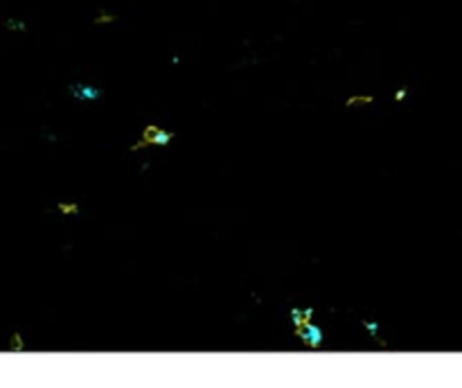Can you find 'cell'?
Segmentation results:
<instances>
[{"mask_svg":"<svg viewBox=\"0 0 462 388\" xmlns=\"http://www.w3.org/2000/svg\"><path fill=\"white\" fill-rule=\"evenodd\" d=\"M171 140H174V133H171V131H165V129H160V127H147V129L142 131L140 140L135 142L131 149L138 151V149H145V147H149V145H167V142H171Z\"/></svg>","mask_w":462,"mask_h":388,"instance_id":"6da1fadb","label":"cell"},{"mask_svg":"<svg viewBox=\"0 0 462 388\" xmlns=\"http://www.w3.org/2000/svg\"><path fill=\"white\" fill-rule=\"evenodd\" d=\"M72 93H75L79 100H97V97H100V90H97V88H90V86H84V84H79V86H72Z\"/></svg>","mask_w":462,"mask_h":388,"instance_id":"7a4b0ae2","label":"cell"},{"mask_svg":"<svg viewBox=\"0 0 462 388\" xmlns=\"http://www.w3.org/2000/svg\"><path fill=\"white\" fill-rule=\"evenodd\" d=\"M375 102V97L372 95H352V97H347L345 100V108H352V106H365V104H372Z\"/></svg>","mask_w":462,"mask_h":388,"instance_id":"3957f363","label":"cell"},{"mask_svg":"<svg viewBox=\"0 0 462 388\" xmlns=\"http://www.w3.org/2000/svg\"><path fill=\"white\" fill-rule=\"evenodd\" d=\"M57 208H59V212H61V215H79V203H75V201H70V203L59 201Z\"/></svg>","mask_w":462,"mask_h":388,"instance_id":"277c9868","label":"cell"},{"mask_svg":"<svg viewBox=\"0 0 462 388\" xmlns=\"http://www.w3.org/2000/svg\"><path fill=\"white\" fill-rule=\"evenodd\" d=\"M115 21V16H111V14H100V16L95 18V23L102 25V23H113Z\"/></svg>","mask_w":462,"mask_h":388,"instance_id":"5b68a950","label":"cell"},{"mask_svg":"<svg viewBox=\"0 0 462 388\" xmlns=\"http://www.w3.org/2000/svg\"><path fill=\"white\" fill-rule=\"evenodd\" d=\"M7 27L21 32V30H25V23H21V21H12V18H9V21H7Z\"/></svg>","mask_w":462,"mask_h":388,"instance_id":"8992f818","label":"cell"},{"mask_svg":"<svg viewBox=\"0 0 462 388\" xmlns=\"http://www.w3.org/2000/svg\"><path fill=\"white\" fill-rule=\"evenodd\" d=\"M365 325H368V329H370V332H372V334H375L377 329H379V327H377V323H365Z\"/></svg>","mask_w":462,"mask_h":388,"instance_id":"52a82bcc","label":"cell"}]
</instances>
